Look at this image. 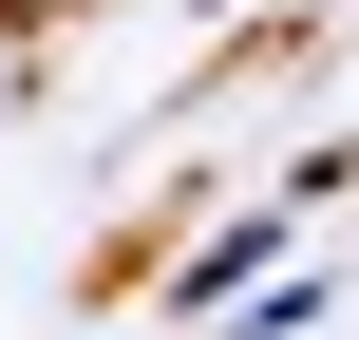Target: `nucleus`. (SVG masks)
Returning a JSON list of instances; mask_svg holds the SVG:
<instances>
[{
    "instance_id": "obj_1",
    "label": "nucleus",
    "mask_w": 359,
    "mask_h": 340,
    "mask_svg": "<svg viewBox=\"0 0 359 340\" xmlns=\"http://www.w3.org/2000/svg\"><path fill=\"white\" fill-rule=\"evenodd\" d=\"M284 227H303V208H227V227H208V246H189V265H170V303H246V284H265V246H284Z\"/></svg>"
}]
</instances>
